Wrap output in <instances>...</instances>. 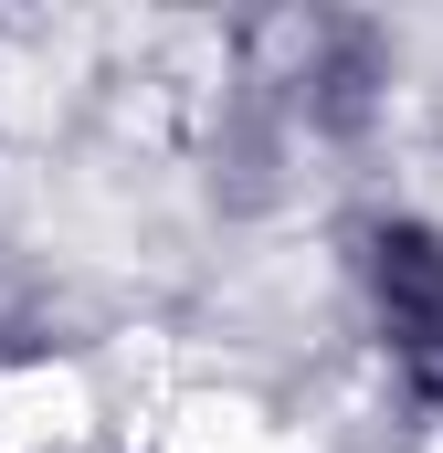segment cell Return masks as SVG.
I'll use <instances>...</instances> for the list:
<instances>
[{"instance_id": "cell-1", "label": "cell", "mask_w": 443, "mask_h": 453, "mask_svg": "<svg viewBox=\"0 0 443 453\" xmlns=\"http://www.w3.org/2000/svg\"><path fill=\"white\" fill-rule=\"evenodd\" d=\"M264 85L296 116L307 158H359L391 137V116L412 96V53L391 21L369 11H317V21H264Z\"/></svg>"}, {"instance_id": "cell-2", "label": "cell", "mask_w": 443, "mask_h": 453, "mask_svg": "<svg viewBox=\"0 0 443 453\" xmlns=\"http://www.w3.org/2000/svg\"><path fill=\"white\" fill-rule=\"evenodd\" d=\"M338 296H348V327L369 338L380 369H401L412 348L443 338V211L433 201H359L348 222L328 232Z\"/></svg>"}, {"instance_id": "cell-3", "label": "cell", "mask_w": 443, "mask_h": 453, "mask_svg": "<svg viewBox=\"0 0 443 453\" xmlns=\"http://www.w3.org/2000/svg\"><path fill=\"white\" fill-rule=\"evenodd\" d=\"M85 453H116V443H85Z\"/></svg>"}]
</instances>
